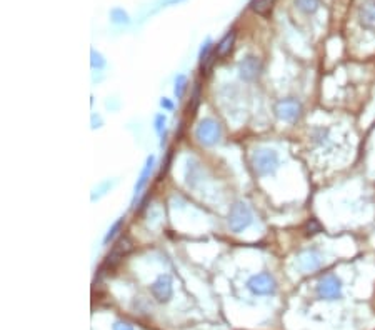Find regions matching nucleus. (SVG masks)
I'll return each instance as SVG.
<instances>
[{
  "label": "nucleus",
  "instance_id": "1",
  "mask_svg": "<svg viewBox=\"0 0 375 330\" xmlns=\"http://www.w3.org/2000/svg\"><path fill=\"white\" fill-rule=\"evenodd\" d=\"M252 167L255 170L257 175H270L277 170L279 167V157L274 150L270 148H257L255 152L252 154Z\"/></svg>",
  "mask_w": 375,
  "mask_h": 330
},
{
  "label": "nucleus",
  "instance_id": "2",
  "mask_svg": "<svg viewBox=\"0 0 375 330\" xmlns=\"http://www.w3.org/2000/svg\"><path fill=\"white\" fill-rule=\"evenodd\" d=\"M220 135H222V129L215 120L204 118L200 120V124L197 125L195 137L198 142L204 143V145H214V143L220 140Z\"/></svg>",
  "mask_w": 375,
  "mask_h": 330
},
{
  "label": "nucleus",
  "instance_id": "3",
  "mask_svg": "<svg viewBox=\"0 0 375 330\" xmlns=\"http://www.w3.org/2000/svg\"><path fill=\"white\" fill-rule=\"evenodd\" d=\"M252 224V214L249 207L245 203H235V205L230 208V214H228V225L234 232H242L244 229H247Z\"/></svg>",
  "mask_w": 375,
  "mask_h": 330
},
{
  "label": "nucleus",
  "instance_id": "4",
  "mask_svg": "<svg viewBox=\"0 0 375 330\" xmlns=\"http://www.w3.org/2000/svg\"><path fill=\"white\" fill-rule=\"evenodd\" d=\"M317 293H319L320 298H327V300L340 298V295H342V282L338 280L335 275H327V277H324L322 280L319 282Z\"/></svg>",
  "mask_w": 375,
  "mask_h": 330
},
{
  "label": "nucleus",
  "instance_id": "5",
  "mask_svg": "<svg viewBox=\"0 0 375 330\" xmlns=\"http://www.w3.org/2000/svg\"><path fill=\"white\" fill-rule=\"evenodd\" d=\"M249 289L257 295H269L275 292V280L269 274H257L247 282Z\"/></svg>",
  "mask_w": 375,
  "mask_h": 330
},
{
  "label": "nucleus",
  "instance_id": "6",
  "mask_svg": "<svg viewBox=\"0 0 375 330\" xmlns=\"http://www.w3.org/2000/svg\"><path fill=\"white\" fill-rule=\"evenodd\" d=\"M275 113L280 120L285 122H294L300 115V104L295 100H280L275 105Z\"/></svg>",
  "mask_w": 375,
  "mask_h": 330
},
{
  "label": "nucleus",
  "instance_id": "7",
  "mask_svg": "<svg viewBox=\"0 0 375 330\" xmlns=\"http://www.w3.org/2000/svg\"><path fill=\"white\" fill-rule=\"evenodd\" d=\"M130 250H132L130 240L127 238V237H120V238L117 240V242H116V245H113L112 252H110V254H108V257H107L105 267H113L120 259H124V255L129 254Z\"/></svg>",
  "mask_w": 375,
  "mask_h": 330
},
{
  "label": "nucleus",
  "instance_id": "8",
  "mask_svg": "<svg viewBox=\"0 0 375 330\" xmlns=\"http://www.w3.org/2000/svg\"><path fill=\"white\" fill-rule=\"evenodd\" d=\"M152 293L159 302H167L172 297V280L168 275H160L152 284Z\"/></svg>",
  "mask_w": 375,
  "mask_h": 330
},
{
  "label": "nucleus",
  "instance_id": "9",
  "mask_svg": "<svg viewBox=\"0 0 375 330\" xmlns=\"http://www.w3.org/2000/svg\"><path fill=\"white\" fill-rule=\"evenodd\" d=\"M154 162H155V157H154V155H150V157L147 159V162H145L140 175H138V178H137V184L134 187V203H135V199L140 195V192L145 189V185H147V182H149L150 173H152V169H154Z\"/></svg>",
  "mask_w": 375,
  "mask_h": 330
},
{
  "label": "nucleus",
  "instance_id": "10",
  "mask_svg": "<svg viewBox=\"0 0 375 330\" xmlns=\"http://www.w3.org/2000/svg\"><path fill=\"white\" fill-rule=\"evenodd\" d=\"M260 72V64L255 57H247L244 58V62H240V77L245 80H252L255 79Z\"/></svg>",
  "mask_w": 375,
  "mask_h": 330
},
{
  "label": "nucleus",
  "instance_id": "11",
  "mask_svg": "<svg viewBox=\"0 0 375 330\" xmlns=\"http://www.w3.org/2000/svg\"><path fill=\"white\" fill-rule=\"evenodd\" d=\"M360 23L368 30H375V2H367L360 7Z\"/></svg>",
  "mask_w": 375,
  "mask_h": 330
},
{
  "label": "nucleus",
  "instance_id": "12",
  "mask_svg": "<svg viewBox=\"0 0 375 330\" xmlns=\"http://www.w3.org/2000/svg\"><path fill=\"white\" fill-rule=\"evenodd\" d=\"M299 265L302 270H305V272H312V270L320 267V257L315 252H304V254H300L299 257Z\"/></svg>",
  "mask_w": 375,
  "mask_h": 330
},
{
  "label": "nucleus",
  "instance_id": "13",
  "mask_svg": "<svg viewBox=\"0 0 375 330\" xmlns=\"http://www.w3.org/2000/svg\"><path fill=\"white\" fill-rule=\"evenodd\" d=\"M234 42H235V34L234 32H230V34H227L225 37H223L222 40H220V44L217 45V49H215V55L217 57H225V55H228V53H230V50H232V47H234Z\"/></svg>",
  "mask_w": 375,
  "mask_h": 330
},
{
  "label": "nucleus",
  "instance_id": "14",
  "mask_svg": "<svg viewBox=\"0 0 375 330\" xmlns=\"http://www.w3.org/2000/svg\"><path fill=\"white\" fill-rule=\"evenodd\" d=\"M275 0H252L250 2V9L253 12H257L260 15H267L269 12L274 7Z\"/></svg>",
  "mask_w": 375,
  "mask_h": 330
},
{
  "label": "nucleus",
  "instance_id": "15",
  "mask_svg": "<svg viewBox=\"0 0 375 330\" xmlns=\"http://www.w3.org/2000/svg\"><path fill=\"white\" fill-rule=\"evenodd\" d=\"M187 88V77L185 75H177V79H175V87H174V94L177 99H182L184 97V92Z\"/></svg>",
  "mask_w": 375,
  "mask_h": 330
},
{
  "label": "nucleus",
  "instance_id": "16",
  "mask_svg": "<svg viewBox=\"0 0 375 330\" xmlns=\"http://www.w3.org/2000/svg\"><path fill=\"white\" fill-rule=\"evenodd\" d=\"M165 115H162V113H159V115H155V120H154V129L155 132L159 134L160 137H164L165 134Z\"/></svg>",
  "mask_w": 375,
  "mask_h": 330
},
{
  "label": "nucleus",
  "instance_id": "17",
  "mask_svg": "<svg viewBox=\"0 0 375 330\" xmlns=\"http://www.w3.org/2000/svg\"><path fill=\"white\" fill-rule=\"evenodd\" d=\"M297 5L304 12H315L319 7V0H297Z\"/></svg>",
  "mask_w": 375,
  "mask_h": 330
},
{
  "label": "nucleus",
  "instance_id": "18",
  "mask_svg": "<svg viewBox=\"0 0 375 330\" xmlns=\"http://www.w3.org/2000/svg\"><path fill=\"white\" fill-rule=\"evenodd\" d=\"M90 64H92V67L94 69H104L105 67V58L100 55L99 52H95V50H92L90 52Z\"/></svg>",
  "mask_w": 375,
  "mask_h": 330
},
{
  "label": "nucleus",
  "instance_id": "19",
  "mask_svg": "<svg viewBox=\"0 0 375 330\" xmlns=\"http://www.w3.org/2000/svg\"><path fill=\"white\" fill-rule=\"evenodd\" d=\"M122 224H124V220L122 219H119L116 224H113L110 229H108V232H107V235H105V238H104V244H108L110 242V240L113 238L119 233V230H120V227H122Z\"/></svg>",
  "mask_w": 375,
  "mask_h": 330
},
{
  "label": "nucleus",
  "instance_id": "20",
  "mask_svg": "<svg viewBox=\"0 0 375 330\" xmlns=\"http://www.w3.org/2000/svg\"><path fill=\"white\" fill-rule=\"evenodd\" d=\"M112 20L116 23H129V15L122 9H116L112 10Z\"/></svg>",
  "mask_w": 375,
  "mask_h": 330
},
{
  "label": "nucleus",
  "instance_id": "21",
  "mask_svg": "<svg viewBox=\"0 0 375 330\" xmlns=\"http://www.w3.org/2000/svg\"><path fill=\"white\" fill-rule=\"evenodd\" d=\"M110 187H112V184H110V182H104L99 189H95V192L92 194V200H95V199H99V197H102V195H104L105 192H107L108 189H110Z\"/></svg>",
  "mask_w": 375,
  "mask_h": 330
},
{
  "label": "nucleus",
  "instance_id": "22",
  "mask_svg": "<svg viewBox=\"0 0 375 330\" xmlns=\"http://www.w3.org/2000/svg\"><path fill=\"white\" fill-rule=\"evenodd\" d=\"M113 330H134L129 323H124V322H116V325H113Z\"/></svg>",
  "mask_w": 375,
  "mask_h": 330
},
{
  "label": "nucleus",
  "instance_id": "23",
  "mask_svg": "<svg viewBox=\"0 0 375 330\" xmlns=\"http://www.w3.org/2000/svg\"><path fill=\"white\" fill-rule=\"evenodd\" d=\"M160 105L164 107V109H167V110H174V104L168 99H162L160 100Z\"/></svg>",
  "mask_w": 375,
  "mask_h": 330
}]
</instances>
